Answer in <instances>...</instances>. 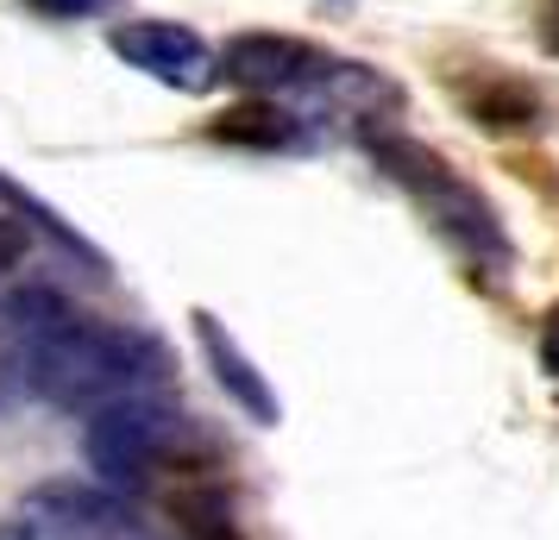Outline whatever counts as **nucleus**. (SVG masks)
Returning <instances> with one entry per match:
<instances>
[{"label":"nucleus","instance_id":"obj_1","mask_svg":"<svg viewBox=\"0 0 559 540\" xmlns=\"http://www.w3.org/2000/svg\"><path fill=\"white\" fill-rule=\"evenodd\" d=\"M170 377H177V359L157 334L114 327V321H95L82 309L51 321L26 352V396H45V403L76 415H95L120 396H152Z\"/></svg>","mask_w":559,"mask_h":540},{"label":"nucleus","instance_id":"obj_2","mask_svg":"<svg viewBox=\"0 0 559 540\" xmlns=\"http://www.w3.org/2000/svg\"><path fill=\"white\" fill-rule=\"evenodd\" d=\"M82 459L107 490H139L157 478H182V471H207V446L189 428V415L164 409L157 396H120L107 409L88 415L82 434Z\"/></svg>","mask_w":559,"mask_h":540},{"label":"nucleus","instance_id":"obj_3","mask_svg":"<svg viewBox=\"0 0 559 540\" xmlns=\"http://www.w3.org/2000/svg\"><path fill=\"white\" fill-rule=\"evenodd\" d=\"M365 152L378 157V170L396 182V189H408V195L421 202V214H428L453 245H465L472 257H490V264L509 257V239H503V227H497V207L484 202L440 152H428V145L408 139V132H365Z\"/></svg>","mask_w":559,"mask_h":540},{"label":"nucleus","instance_id":"obj_4","mask_svg":"<svg viewBox=\"0 0 559 540\" xmlns=\"http://www.w3.org/2000/svg\"><path fill=\"white\" fill-rule=\"evenodd\" d=\"M0 540H139V521L107 484H38L0 528Z\"/></svg>","mask_w":559,"mask_h":540},{"label":"nucleus","instance_id":"obj_5","mask_svg":"<svg viewBox=\"0 0 559 540\" xmlns=\"http://www.w3.org/2000/svg\"><path fill=\"white\" fill-rule=\"evenodd\" d=\"M221 76L239 82L246 95H283V88H328V82L353 76L346 63L308 38H289V32H239L221 45Z\"/></svg>","mask_w":559,"mask_h":540},{"label":"nucleus","instance_id":"obj_6","mask_svg":"<svg viewBox=\"0 0 559 540\" xmlns=\"http://www.w3.org/2000/svg\"><path fill=\"white\" fill-rule=\"evenodd\" d=\"M114 57L139 70V76H157L170 88H207L221 82V57L207 51L202 38L177 20H132V26H114Z\"/></svg>","mask_w":559,"mask_h":540},{"label":"nucleus","instance_id":"obj_7","mask_svg":"<svg viewBox=\"0 0 559 540\" xmlns=\"http://www.w3.org/2000/svg\"><path fill=\"white\" fill-rule=\"evenodd\" d=\"M195 339H202V352H207V371H214V384L233 396V409H246L258 428H277V421H283L277 389L264 384V371H258L246 352H239V339L227 334V321L202 309V314H195Z\"/></svg>","mask_w":559,"mask_h":540},{"label":"nucleus","instance_id":"obj_8","mask_svg":"<svg viewBox=\"0 0 559 540\" xmlns=\"http://www.w3.org/2000/svg\"><path fill=\"white\" fill-rule=\"evenodd\" d=\"M214 471V465H207ZM207 471H182V478H164V515L177 521L182 540H246L239 535V515H233V496Z\"/></svg>","mask_w":559,"mask_h":540},{"label":"nucleus","instance_id":"obj_9","mask_svg":"<svg viewBox=\"0 0 559 540\" xmlns=\"http://www.w3.org/2000/svg\"><path fill=\"white\" fill-rule=\"evenodd\" d=\"M465 113L484 132H534L540 127V95L515 76H478L465 82Z\"/></svg>","mask_w":559,"mask_h":540},{"label":"nucleus","instance_id":"obj_10","mask_svg":"<svg viewBox=\"0 0 559 540\" xmlns=\"http://www.w3.org/2000/svg\"><path fill=\"white\" fill-rule=\"evenodd\" d=\"M214 139L221 145H258V152H283V145H296V120L283 113L277 101H264V95H252V101H239V107H227L221 120H214Z\"/></svg>","mask_w":559,"mask_h":540},{"label":"nucleus","instance_id":"obj_11","mask_svg":"<svg viewBox=\"0 0 559 540\" xmlns=\"http://www.w3.org/2000/svg\"><path fill=\"white\" fill-rule=\"evenodd\" d=\"M32 252V232H26V220L20 214H0V277L20 264V257Z\"/></svg>","mask_w":559,"mask_h":540},{"label":"nucleus","instance_id":"obj_12","mask_svg":"<svg viewBox=\"0 0 559 540\" xmlns=\"http://www.w3.org/2000/svg\"><path fill=\"white\" fill-rule=\"evenodd\" d=\"M20 7H32L38 20H88V13H102L114 0H20Z\"/></svg>","mask_w":559,"mask_h":540},{"label":"nucleus","instance_id":"obj_13","mask_svg":"<svg viewBox=\"0 0 559 540\" xmlns=\"http://www.w3.org/2000/svg\"><path fill=\"white\" fill-rule=\"evenodd\" d=\"M540 371L559 377V302H554V314L540 321Z\"/></svg>","mask_w":559,"mask_h":540},{"label":"nucleus","instance_id":"obj_14","mask_svg":"<svg viewBox=\"0 0 559 540\" xmlns=\"http://www.w3.org/2000/svg\"><path fill=\"white\" fill-rule=\"evenodd\" d=\"M540 45L559 57V0H547V7H540Z\"/></svg>","mask_w":559,"mask_h":540}]
</instances>
